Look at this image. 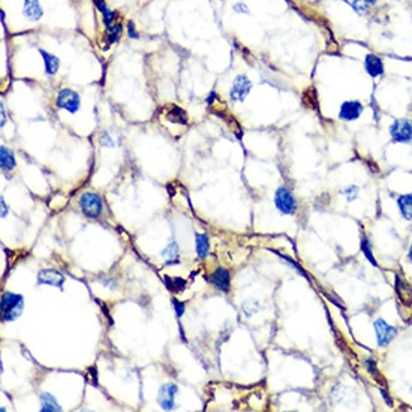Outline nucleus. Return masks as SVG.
Wrapping results in <instances>:
<instances>
[{"instance_id":"10","label":"nucleus","mask_w":412,"mask_h":412,"mask_svg":"<svg viewBox=\"0 0 412 412\" xmlns=\"http://www.w3.org/2000/svg\"><path fill=\"white\" fill-rule=\"evenodd\" d=\"M364 69L372 78L381 77V75H384L385 72L384 62H382L381 57H378L376 54H367L364 57Z\"/></svg>"},{"instance_id":"18","label":"nucleus","mask_w":412,"mask_h":412,"mask_svg":"<svg viewBox=\"0 0 412 412\" xmlns=\"http://www.w3.org/2000/svg\"><path fill=\"white\" fill-rule=\"evenodd\" d=\"M180 249H179V245L177 242H171L168 246L165 247L164 252H162V258L166 261L168 266H172V264H179L180 262Z\"/></svg>"},{"instance_id":"1","label":"nucleus","mask_w":412,"mask_h":412,"mask_svg":"<svg viewBox=\"0 0 412 412\" xmlns=\"http://www.w3.org/2000/svg\"><path fill=\"white\" fill-rule=\"evenodd\" d=\"M24 309V299L20 294L5 292L2 296V321H15Z\"/></svg>"},{"instance_id":"29","label":"nucleus","mask_w":412,"mask_h":412,"mask_svg":"<svg viewBox=\"0 0 412 412\" xmlns=\"http://www.w3.org/2000/svg\"><path fill=\"white\" fill-rule=\"evenodd\" d=\"M232 9H234L237 14H249V8H247V5H245L243 2L234 3V5H232Z\"/></svg>"},{"instance_id":"32","label":"nucleus","mask_w":412,"mask_h":412,"mask_svg":"<svg viewBox=\"0 0 412 412\" xmlns=\"http://www.w3.org/2000/svg\"><path fill=\"white\" fill-rule=\"evenodd\" d=\"M381 394H382V397H384L385 403H387L388 406H393V400H391V397L388 396V393H387L385 390H381Z\"/></svg>"},{"instance_id":"31","label":"nucleus","mask_w":412,"mask_h":412,"mask_svg":"<svg viewBox=\"0 0 412 412\" xmlns=\"http://www.w3.org/2000/svg\"><path fill=\"white\" fill-rule=\"evenodd\" d=\"M101 144H102V145H108V147L112 145V139L108 137V134H107V132H104V134H102V138H101Z\"/></svg>"},{"instance_id":"35","label":"nucleus","mask_w":412,"mask_h":412,"mask_svg":"<svg viewBox=\"0 0 412 412\" xmlns=\"http://www.w3.org/2000/svg\"><path fill=\"white\" fill-rule=\"evenodd\" d=\"M408 258H409V261L412 262V245L411 247H409V252H408Z\"/></svg>"},{"instance_id":"6","label":"nucleus","mask_w":412,"mask_h":412,"mask_svg":"<svg viewBox=\"0 0 412 412\" xmlns=\"http://www.w3.org/2000/svg\"><path fill=\"white\" fill-rule=\"evenodd\" d=\"M250 90H252V81L249 80L247 75L240 74L232 81L231 90H229V98L234 102H243Z\"/></svg>"},{"instance_id":"26","label":"nucleus","mask_w":412,"mask_h":412,"mask_svg":"<svg viewBox=\"0 0 412 412\" xmlns=\"http://www.w3.org/2000/svg\"><path fill=\"white\" fill-rule=\"evenodd\" d=\"M166 283L169 286V289H174V291H183L185 286H186V282L183 279H179V277H174L172 282L169 277H166Z\"/></svg>"},{"instance_id":"14","label":"nucleus","mask_w":412,"mask_h":412,"mask_svg":"<svg viewBox=\"0 0 412 412\" xmlns=\"http://www.w3.org/2000/svg\"><path fill=\"white\" fill-rule=\"evenodd\" d=\"M396 291H397V296L400 297V300H402L403 304L411 306L412 288L409 286V283L405 279H402L400 276H396Z\"/></svg>"},{"instance_id":"33","label":"nucleus","mask_w":412,"mask_h":412,"mask_svg":"<svg viewBox=\"0 0 412 412\" xmlns=\"http://www.w3.org/2000/svg\"><path fill=\"white\" fill-rule=\"evenodd\" d=\"M0 204H2V218H5V216L8 215V205H6V202H5V199H3V198H2Z\"/></svg>"},{"instance_id":"16","label":"nucleus","mask_w":412,"mask_h":412,"mask_svg":"<svg viewBox=\"0 0 412 412\" xmlns=\"http://www.w3.org/2000/svg\"><path fill=\"white\" fill-rule=\"evenodd\" d=\"M397 207L403 219H412V193H403L397 198Z\"/></svg>"},{"instance_id":"24","label":"nucleus","mask_w":412,"mask_h":412,"mask_svg":"<svg viewBox=\"0 0 412 412\" xmlns=\"http://www.w3.org/2000/svg\"><path fill=\"white\" fill-rule=\"evenodd\" d=\"M123 32V27L120 23H114L111 24L110 27H107V39H108V44H115L119 39H120V35Z\"/></svg>"},{"instance_id":"23","label":"nucleus","mask_w":412,"mask_h":412,"mask_svg":"<svg viewBox=\"0 0 412 412\" xmlns=\"http://www.w3.org/2000/svg\"><path fill=\"white\" fill-rule=\"evenodd\" d=\"M166 119L169 122H174V123H182V125L186 123V114L179 107H171L169 112L166 114Z\"/></svg>"},{"instance_id":"27","label":"nucleus","mask_w":412,"mask_h":412,"mask_svg":"<svg viewBox=\"0 0 412 412\" xmlns=\"http://www.w3.org/2000/svg\"><path fill=\"white\" fill-rule=\"evenodd\" d=\"M358 192H360V189H358V186H352V185L340 191V193H342L343 196H346V199H348L349 202H351V201H354V199L357 198V196H358Z\"/></svg>"},{"instance_id":"19","label":"nucleus","mask_w":412,"mask_h":412,"mask_svg":"<svg viewBox=\"0 0 412 412\" xmlns=\"http://www.w3.org/2000/svg\"><path fill=\"white\" fill-rule=\"evenodd\" d=\"M195 249H196V256L204 259L209 255V249H210V242L209 237L205 234H195Z\"/></svg>"},{"instance_id":"3","label":"nucleus","mask_w":412,"mask_h":412,"mask_svg":"<svg viewBox=\"0 0 412 412\" xmlns=\"http://www.w3.org/2000/svg\"><path fill=\"white\" fill-rule=\"evenodd\" d=\"M80 209L84 213V216L90 218V219H96L101 216L104 204H102V198L95 192H84L78 199Z\"/></svg>"},{"instance_id":"12","label":"nucleus","mask_w":412,"mask_h":412,"mask_svg":"<svg viewBox=\"0 0 412 412\" xmlns=\"http://www.w3.org/2000/svg\"><path fill=\"white\" fill-rule=\"evenodd\" d=\"M65 282V276L58 273L57 270H41L38 275V283L39 285H51L55 288H62Z\"/></svg>"},{"instance_id":"2","label":"nucleus","mask_w":412,"mask_h":412,"mask_svg":"<svg viewBox=\"0 0 412 412\" xmlns=\"http://www.w3.org/2000/svg\"><path fill=\"white\" fill-rule=\"evenodd\" d=\"M275 205L282 215H296L299 210V202H297L296 195L286 186H280L276 189Z\"/></svg>"},{"instance_id":"7","label":"nucleus","mask_w":412,"mask_h":412,"mask_svg":"<svg viewBox=\"0 0 412 412\" xmlns=\"http://www.w3.org/2000/svg\"><path fill=\"white\" fill-rule=\"evenodd\" d=\"M373 329H375V333H376V340H378V345L379 346H388L393 339L396 337L397 334V330L396 327L390 326L385 319L382 318H378L375 322H373Z\"/></svg>"},{"instance_id":"34","label":"nucleus","mask_w":412,"mask_h":412,"mask_svg":"<svg viewBox=\"0 0 412 412\" xmlns=\"http://www.w3.org/2000/svg\"><path fill=\"white\" fill-rule=\"evenodd\" d=\"M0 108H2V126H5V123H6V110H5L3 102L0 104Z\"/></svg>"},{"instance_id":"4","label":"nucleus","mask_w":412,"mask_h":412,"mask_svg":"<svg viewBox=\"0 0 412 412\" xmlns=\"http://www.w3.org/2000/svg\"><path fill=\"white\" fill-rule=\"evenodd\" d=\"M390 137L397 144H412V122L408 119H397L390 126Z\"/></svg>"},{"instance_id":"30","label":"nucleus","mask_w":412,"mask_h":412,"mask_svg":"<svg viewBox=\"0 0 412 412\" xmlns=\"http://www.w3.org/2000/svg\"><path fill=\"white\" fill-rule=\"evenodd\" d=\"M126 30H128V35H129V38H132V39H137L138 33H137V30H135V26H134V23H132V21H129V23H128V27H126Z\"/></svg>"},{"instance_id":"25","label":"nucleus","mask_w":412,"mask_h":412,"mask_svg":"<svg viewBox=\"0 0 412 412\" xmlns=\"http://www.w3.org/2000/svg\"><path fill=\"white\" fill-rule=\"evenodd\" d=\"M361 250H363L364 256L370 261V264L373 267H378V262H376V259L373 258V253H372V245H370V242H369L367 237H363L361 239Z\"/></svg>"},{"instance_id":"15","label":"nucleus","mask_w":412,"mask_h":412,"mask_svg":"<svg viewBox=\"0 0 412 412\" xmlns=\"http://www.w3.org/2000/svg\"><path fill=\"white\" fill-rule=\"evenodd\" d=\"M38 51H39V54L42 55V58H44L45 72H47L48 75H55L57 71H58V68H60V60H58V57L54 54H51V53H48V51H45L44 48H38Z\"/></svg>"},{"instance_id":"5","label":"nucleus","mask_w":412,"mask_h":412,"mask_svg":"<svg viewBox=\"0 0 412 412\" xmlns=\"http://www.w3.org/2000/svg\"><path fill=\"white\" fill-rule=\"evenodd\" d=\"M57 107L60 110H66L71 114H75L81 107V98L72 89H62L57 95Z\"/></svg>"},{"instance_id":"11","label":"nucleus","mask_w":412,"mask_h":412,"mask_svg":"<svg viewBox=\"0 0 412 412\" xmlns=\"http://www.w3.org/2000/svg\"><path fill=\"white\" fill-rule=\"evenodd\" d=\"M210 282L213 283V286L216 289H219L222 292H228L229 291V286H231V276H229V272L225 270V269H216L212 276H210Z\"/></svg>"},{"instance_id":"21","label":"nucleus","mask_w":412,"mask_h":412,"mask_svg":"<svg viewBox=\"0 0 412 412\" xmlns=\"http://www.w3.org/2000/svg\"><path fill=\"white\" fill-rule=\"evenodd\" d=\"M93 2H95L96 8L101 11V14H102L104 24H105L107 27H110L111 24H114L112 21H114V18H115V12L107 8V5H105V2H104V0H93Z\"/></svg>"},{"instance_id":"9","label":"nucleus","mask_w":412,"mask_h":412,"mask_svg":"<svg viewBox=\"0 0 412 412\" xmlns=\"http://www.w3.org/2000/svg\"><path fill=\"white\" fill-rule=\"evenodd\" d=\"M363 104L360 101H346L339 108V119L343 122H356L363 114Z\"/></svg>"},{"instance_id":"20","label":"nucleus","mask_w":412,"mask_h":412,"mask_svg":"<svg viewBox=\"0 0 412 412\" xmlns=\"http://www.w3.org/2000/svg\"><path fill=\"white\" fill-rule=\"evenodd\" d=\"M41 399V411L42 412H58L62 411V406L57 403L54 396H51L50 393H42L39 396Z\"/></svg>"},{"instance_id":"28","label":"nucleus","mask_w":412,"mask_h":412,"mask_svg":"<svg viewBox=\"0 0 412 412\" xmlns=\"http://www.w3.org/2000/svg\"><path fill=\"white\" fill-rule=\"evenodd\" d=\"M172 306H174V309H175V315H177V318H180L183 313H185V310H186V304L182 302H179V300H172Z\"/></svg>"},{"instance_id":"22","label":"nucleus","mask_w":412,"mask_h":412,"mask_svg":"<svg viewBox=\"0 0 412 412\" xmlns=\"http://www.w3.org/2000/svg\"><path fill=\"white\" fill-rule=\"evenodd\" d=\"M346 3H349V6L357 12V14H367L369 9L378 2V0H345Z\"/></svg>"},{"instance_id":"8","label":"nucleus","mask_w":412,"mask_h":412,"mask_svg":"<svg viewBox=\"0 0 412 412\" xmlns=\"http://www.w3.org/2000/svg\"><path fill=\"white\" fill-rule=\"evenodd\" d=\"M179 393L177 384H164L161 385L159 393H158V403L164 411H172L175 409V396Z\"/></svg>"},{"instance_id":"13","label":"nucleus","mask_w":412,"mask_h":412,"mask_svg":"<svg viewBox=\"0 0 412 412\" xmlns=\"http://www.w3.org/2000/svg\"><path fill=\"white\" fill-rule=\"evenodd\" d=\"M23 14L30 21H38L44 15L42 6L39 0H24L23 3Z\"/></svg>"},{"instance_id":"17","label":"nucleus","mask_w":412,"mask_h":412,"mask_svg":"<svg viewBox=\"0 0 412 412\" xmlns=\"http://www.w3.org/2000/svg\"><path fill=\"white\" fill-rule=\"evenodd\" d=\"M0 166H2V171L3 172H9V171H12L15 168L14 153L8 147H5V145L0 147Z\"/></svg>"}]
</instances>
